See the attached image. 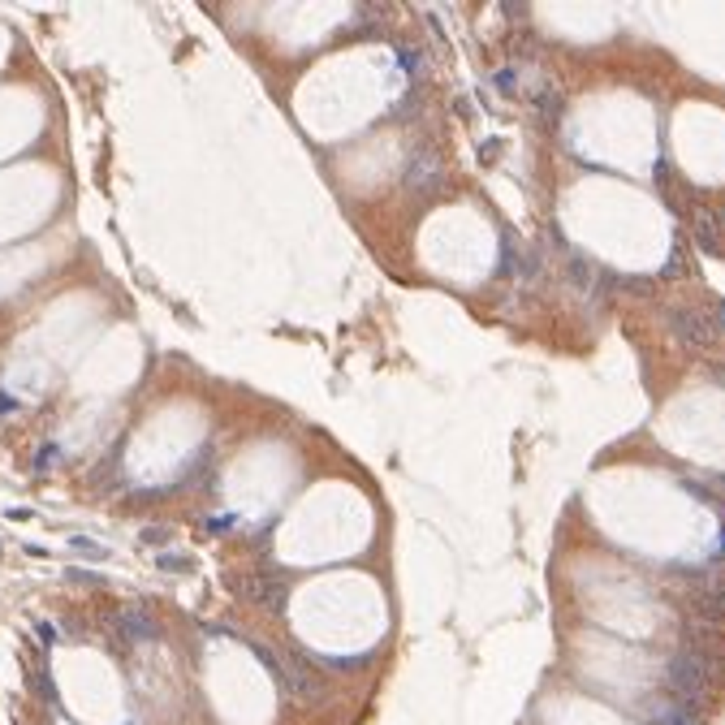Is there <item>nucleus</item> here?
I'll return each mask as SVG.
<instances>
[{"label": "nucleus", "mask_w": 725, "mask_h": 725, "mask_svg": "<svg viewBox=\"0 0 725 725\" xmlns=\"http://www.w3.org/2000/svg\"><path fill=\"white\" fill-rule=\"evenodd\" d=\"M665 678H669V686H673V695H682L686 704H695V700L704 695V656L678 652V656L669 660Z\"/></svg>", "instance_id": "1"}, {"label": "nucleus", "mask_w": 725, "mask_h": 725, "mask_svg": "<svg viewBox=\"0 0 725 725\" xmlns=\"http://www.w3.org/2000/svg\"><path fill=\"white\" fill-rule=\"evenodd\" d=\"M673 328L682 333V342H691V346H708V337H713V319L700 315V311H678V315H673Z\"/></svg>", "instance_id": "2"}, {"label": "nucleus", "mask_w": 725, "mask_h": 725, "mask_svg": "<svg viewBox=\"0 0 725 725\" xmlns=\"http://www.w3.org/2000/svg\"><path fill=\"white\" fill-rule=\"evenodd\" d=\"M117 626H121L130 639H151V635H156V622H151L147 613H138V609H125Z\"/></svg>", "instance_id": "3"}, {"label": "nucleus", "mask_w": 725, "mask_h": 725, "mask_svg": "<svg viewBox=\"0 0 725 725\" xmlns=\"http://www.w3.org/2000/svg\"><path fill=\"white\" fill-rule=\"evenodd\" d=\"M695 238H700V246H704V251H721V233H717V220L708 216V212H700V216H695Z\"/></svg>", "instance_id": "4"}, {"label": "nucleus", "mask_w": 725, "mask_h": 725, "mask_svg": "<svg viewBox=\"0 0 725 725\" xmlns=\"http://www.w3.org/2000/svg\"><path fill=\"white\" fill-rule=\"evenodd\" d=\"M652 725H700V721H695V713H691V708H665V713H660Z\"/></svg>", "instance_id": "5"}, {"label": "nucleus", "mask_w": 725, "mask_h": 725, "mask_svg": "<svg viewBox=\"0 0 725 725\" xmlns=\"http://www.w3.org/2000/svg\"><path fill=\"white\" fill-rule=\"evenodd\" d=\"M156 566H165V570H190V561H177V557L169 553V557H156Z\"/></svg>", "instance_id": "6"}, {"label": "nucleus", "mask_w": 725, "mask_h": 725, "mask_svg": "<svg viewBox=\"0 0 725 725\" xmlns=\"http://www.w3.org/2000/svg\"><path fill=\"white\" fill-rule=\"evenodd\" d=\"M207 523H212V531H229L238 518H233V514H216V518H207Z\"/></svg>", "instance_id": "7"}, {"label": "nucleus", "mask_w": 725, "mask_h": 725, "mask_svg": "<svg viewBox=\"0 0 725 725\" xmlns=\"http://www.w3.org/2000/svg\"><path fill=\"white\" fill-rule=\"evenodd\" d=\"M496 87H501V91H514V78H509V70H501V74H496Z\"/></svg>", "instance_id": "8"}, {"label": "nucleus", "mask_w": 725, "mask_h": 725, "mask_svg": "<svg viewBox=\"0 0 725 725\" xmlns=\"http://www.w3.org/2000/svg\"><path fill=\"white\" fill-rule=\"evenodd\" d=\"M717 324L725 328V302H721V307H717V319H713V328H717Z\"/></svg>", "instance_id": "9"}, {"label": "nucleus", "mask_w": 725, "mask_h": 725, "mask_svg": "<svg viewBox=\"0 0 725 725\" xmlns=\"http://www.w3.org/2000/svg\"><path fill=\"white\" fill-rule=\"evenodd\" d=\"M721 549H725V531H721Z\"/></svg>", "instance_id": "10"}]
</instances>
